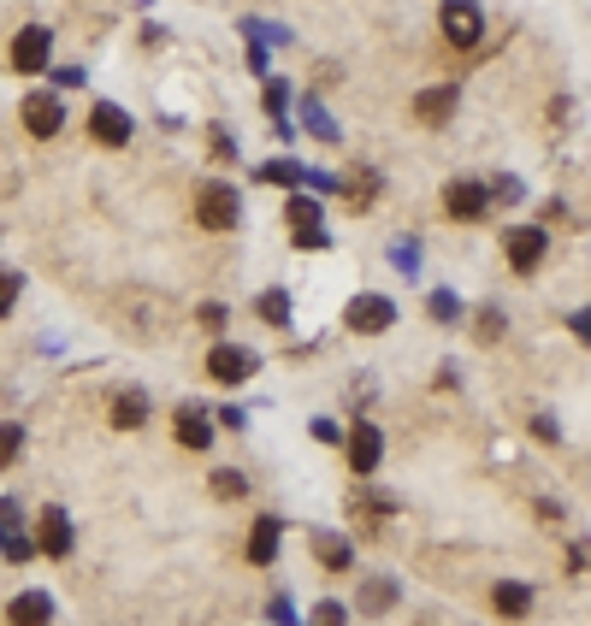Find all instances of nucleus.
<instances>
[{
  "label": "nucleus",
  "instance_id": "423d86ee",
  "mask_svg": "<svg viewBox=\"0 0 591 626\" xmlns=\"http://www.w3.org/2000/svg\"><path fill=\"white\" fill-rule=\"evenodd\" d=\"M24 130L36 136V142H54L60 130H66V101L60 95H24Z\"/></svg>",
  "mask_w": 591,
  "mask_h": 626
},
{
  "label": "nucleus",
  "instance_id": "ddd939ff",
  "mask_svg": "<svg viewBox=\"0 0 591 626\" xmlns=\"http://www.w3.org/2000/svg\"><path fill=\"white\" fill-rule=\"evenodd\" d=\"M491 609H497V621H526V615H532V585H521V579H497Z\"/></svg>",
  "mask_w": 591,
  "mask_h": 626
},
{
  "label": "nucleus",
  "instance_id": "ea45409f",
  "mask_svg": "<svg viewBox=\"0 0 591 626\" xmlns=\"http://www.w3.org/2000/svg\"><path fill=\"white\" fill-rule=\"evenodd\" d=\"M314 438H320V443H337V420H314Z\"/></svg>",
  "mask_w": 591,
  "mask_h": 626
},
{
  "label": "nucleus",
  "instance_id": "39448f33",
  "mask_svg": "<svg viewBox=\"0 0 591 626\" xmlns=\"http://www.w3.org/2000/svg\"><path fill=\"white\" fill-rule=\"evenodd\" d=\"M503 249H509V266L532 278L538 266H544V254H550V237H544V225H515L509 237H503Z\"/></svg>",
  "mask_w": 591,
  "mask_h": 626
},
{
  "label": "nucleus",
  "instance_id": "4be33fe9",
  "mask_svg": "<svg viewBox=\"0 0 591 626\" xmlns=\"http://www.w3.org/2000/svg\"><path fill=\"white\" fill-rule=\"evenodd\" d=\"M255 313H261L266 325H278V331H284V325H290V296H284V290H266L261 302H255Z\"/></svg>",
  "mask_w": 591,
  "mask_h": 626
},
{
  "label": "nucleus",
  "instance_id": "393cba45",
  "mask_svg": "<svg viewBox=\"0 0 591 626\" xmlns=\"http://www.w3.org/2000/svg\"><path fill=\"white\" fill-rule=\"evenodd\" d=\"M509 331V319H503V308H479V319H473V337L479 343H497Z\"/></svg>",
  "mask_w": 591,
  "mask_h": 626
},
{
  "label": "nucleus",
  "instance_id": "1a4fd4ad",
  "mask_svg": "<svg viewBox=\"0 0 591 626\" xmlns=\"http://www.w3.org/2000/svg\"><path fill=\"white\" fill-rule=\"evenodd\" d=\"M48 60H54V36H48L42 24H24V30L12 36V65H18V71H48Z\"/></svg>",
  "mask_w": 591,
  "mask_h": 626
},
{
  "label": "nucleus",
  "instance_id": "f704fd0d",
  "mask_svg": "<svg viewBox=\"0 0 591 626\" xmlns=\"http://www.w3.org/2000/svg\"><path fill=\"white\" fill-rule=\"evenodd\" d=\"M284 101H290V89L284 83H266V113H284Z\"/></svg>",
  "mask_w": 591,
  "mask_h": 626
},
{
  "label": "nucleus",
  "instance_id": "72a5a7b5",
  "mask_svg": "<svg viewBox=\"0 0 591 626\" xmlns=\"http://www.w3.org/2000/svg\"><path fill=\"white\" fill-rule=\"evenodd\" d=\"M290 243H296V249H326L331 237H326V231H320V225H314V231H296Z\"/></svg>",
  "mask_w": 591,
  "mask_h": 626
},
{
  "label": "nucleus",
  "instance_id": "9d476101",
  "mask_svg": "<svg viewBox=\"0 0 591 626\" xmlns=\"http://www.w3.org/2000/svg\"><path fill=\"white\" fill-rule=\"evenodd\" d=\"M414 119H420V125H450V119H456V89H450V83H432V89H420V95H414Z\"/></svg>",
  "mask_w": 591,
  "mask_h": 626
},
{
  "label": "nucleus",
  "instance_id": "6e6552de",
  "mask_svg": "<svg viewBox=\"0 0 591 626\" xmlns=\"http://www.w3.org/2000/svg\"><path fill=\"white\" fill-rule=\"evenodd\" d=\"M131 113H125V107H113V101H95V107H89V136H95V142H101V148H125V142H131Z\"/></svg>",
  "mask_w": 591,
  "mask_h": 626
},
{
  "label": "nucleus",
  "instance_id": "2eb2a0df",
  "mask_svg": "<svg viewBox=\"0 0 591 626\" xmlns=\"http://www.w3.org/2000/svg\"><path fill=\"white\" fill-rule=\"evenodd\" d=\"M178 443L184 449H213V420H207L201 402H184L178 408Z\"/></svg>",
  "mask_w": 591,
  "mask_h": 626
},
{
  "label": "nucleus",
  "instance_id": "aec40b11",
  "mask_svg": "<svg viewBox=\"0 0 591 626\" xmlns=\"http://www.w3.org/2000/svg\"><path fill=\"white\" fill-rule=\"evenodd\" d=\"M396 597H402L396 579H367V585H361V609H367V615H385Z\"/></svg>",
  "mask_w": 591,
  "mask_h": 626
},
{
  "label": "nucleus",
  "instance_id": "4c0bfd02",
  "mask_svg": "<svg viewBox=\"0 0 591 626\" xmlns=\"http://www.w3.org/2000/svg\"><path fill=\"white\" fill-rule=\"evenodd\" d=\"M213 154H219V160H231V154H237V142H231L225 130H213Z\"/></svg>",
  "mask_w": 591,
  "mask_h": 626
},
{
  "label": "nucleus",
  "instance_id": "b1692460",
  "mask_svg": "<svg viewBox=\"0 0 591 626\" xmlns=\"http://www.w3.org/2000/svg\"><path fill=\"white\" fill-rule=\"evenodd\" d=\"M373 195H379V178H373V172H361V178H349V184H343V201H349L355 213H361V207H373Z\"/></svg>",
  "mask_w": 591,
  "mask_h": 626
},
{
  "label": "nucleus",
  "instance_id": "f03ea898",
  "mask_svg": "<svg viewBox=\"0 0 591 626\" xmlns=\"http://www.w3.org/2000/svg\"><path fill=\"white\" fill-rule=\"evenodd\" d=\"M438 24H444V42L461 48V54H473L479 36H485V12H479V0H444Z\"/></svg>",
  "mask_w": 591,
  "mask_h": 626
},
{
  "label": "nucleus",
  "instance_id": "a211bd4d",
  "mask_svg": "<svg viewBox=\"0 0 591 626\" xmlns=\"http://www.w3.org/2000/svg\"><path fill=\"white\" fill-rule=\"evenodd\" d=\"M314 556L326 573H349L355 567V550H349V538H331V532H314Z\"/></svg>",
  "mask_w": 591,
  "mask_h": 626
},
{
  "label": "nucleus",
  "instance_id": "f257e3e1",
  "mask_svg": "<svg viewBox=\"0 0 591 626\" xmlns=\"http://www.w3.org/2000/svg\"><path fill=\"white\" fill-rule=\"evenodd\" d=\"M255 373H261V355H255V349H243V343H213V349H207V378H213V384L237 390V384H249Z\"/></svg>",
  "mask_w": 591,
  "mask_h": 626
},
{
  "label": "nucleus",
  "instance_id": "a878e982",
  "mask_svg": "<svg viewBox=\"0 0 591 626\" xmlns=\"http://www.w3.org/2000/svg\"><path fill=\"white\" fill-rule=\"evenodd\" d=\"M290 225L296 231H314L320 225V201L314 195H290Z\"/></svg>",
  "mask_w": 591,
  "mask_h": 626
},
{
  "label": "nucleus",
  "instance_id": "e433bc0d",
  "mask_svg": "<svg viewBox=\"0 0 591 626\" xmlns=\"http://www.w3.org/2000/svg\"><path fill=\"white\" fill-rule=\"evenodd\" d=\"M54 83H60V89H77V83H83V71H77V65H60V71H54Z\"/></svg>",
  "mask_w": 591,
  "mask_h": 626
},
{
  "label": "nucleus",
  "instance_id": "7c9ffc66",
  "mask_svg": "<svg viewBox=\"0 0 591 626\" xmlns=\"http://www.w3.org/2000/svg\"><path fill=\"white\" fill-rule=\"evenodd\" d=\"M491 195H497L503 207H515V201L526 195V184H521V178H497V184H491Z\"/></svg>",
  "mask_w": 591,
  "mask_h": 626
},
{
  "label": "nucleus",
  "instance_id": "f8f14e48",
  "mask_svg": "<svg viewBox=\"0 0 591 626\" xmlns=\"http://www.w3.org/2000/svg\"><path fill=\"white\" fill-rule=\"evenodd\" d=\"M6 621L12 626H54V597L48 591H18L6 603Z\"/></svg>",
  "mask_w": 591,
  "mask_h": 626
},
{
  "label": "nucleus",
  "instance_id": "dca6fc26",
  "mask_svg": "<svg viewBox=\"0 0 591 626\" xmlns=\"http://www.w3.org/2000/svg\"><path fill=\"white\" fill-rule=\"evenodd\" d=\"M278 538H284V520L261 514V520H255V532H249V562L272 567V562H278Z\"/></svg>",
  "mask_w": 591,
  "mask_h": 626
},
{
  "label": "nucleus",
  "instance_id": "473e14b6",
  "mask_svg": "<svg viewBox=\"0 0 591 626\" xmlns=\"http://www.w3.org/2000/svg\"><path fill=\"white\" fill-rule=\"evenodd\" d=\"M349 508H361V514H396L391 497H349Z\"/></svg>",
  "mask_w": 591,
  "mask_h": 626
},
{
  "label": "nucleus",
  "instance_id": "412c9836",
  "mask_svg": "<svg viewBox=\"0 0 591 626\" xmlns=\"http://www.w3.org/2000/svg\"><path fill=\"white\" fill-rule=\"evenodd\" d=\"M207 491H213V497H219V502H237V497H243V491H249V479H243L237 467H219V473L207 479Z\"/></svg>",
  "mask_w": 591,
  "mask_h": 626
},
{
  "label": "nucleus",
  "instance_id": "0eeeda50",
  "mask_svg": "<svg viewBox=\"0 0 591 626\" xmlns=\"http://www.w3.org/2000/svg\"><path fill=\"white\" fill-rule=\"evenodd\" d=\"M343 449H349L355 479H373V473H379V455H385V438H379V426H373V420H355V426H349V438H343Z\"/></svg>",
  "mask_w": 591,
  "mask_h": 626
},
{
  "label": "nucleus",
  "instance_id": "2f4dec72",
  "mask_svg": "<svg viewBox=\"0 0 591 626\" xmlns=\"http://www.w3.org/2000/svg\"><path fill=\"white\" fill-rule=\"evenodd\" d=\"M201 325H207V331H225V319H231V313H225V302H201V313H196Z\"/></svg>",
  "mask_w": 591,
  "mask_h": 626
},
{
  "label": "nucleus",
  "instance_id": "7ed1b4c3",
  "mask_svg": "<svg viewBox=\"0 0 591 626\" xmlns=\"http://www.w3.org/2000/svg\"><path fill=\"white\" fill-rule=\"evenodd\" d=\"M196 219L207 225V231H237V219H243V201H237V189L231 184H201L196 195Z\"/></svg>",
  "mask_w": 591,
  "mask_h": 626
},
{
  "label": "nucleus",
  "instance_id": "58836bf2",
  "mask_svg": "<svg viewBox=\"0 0 591 626\" xmlns=\"http://www.w3.org/2000/svg\"><path fill=\"white\" fill-rule=\"evenodd\" d=\"M532 438H544V443H556V420H544V414H538V420H532Z\"/></svg>",
  "mask_w": 591,
  "mask_h": 626
},
{
  "label": "nucleus",
  "instance_id": "c756f323",
  "mask_svg": "<svg viewBox=\"0 0 591 626\" xmlns=\"http://www.w3.org/2000/svg\"><path fill=\"white\" fill-rule=\"evenodd\" d=\"M18 290H24V278L18 272H0V319L18 308Z\"/></svg>",
  "mask_w": 591,
  "mask_h": 626
},
{
  "label": "nucleus",
  "instance_id": "20e7f679",
  "mask_svg": "<svg viewBox=\"0 0 591 626\" xmlns=\"http://www.w3.org/2000/svg\"><path fill=\"white\" fill-rule=\"evenodd\" d=\"M343 325H349L355 337H385L396 325V302L391 296H355V302L343 308Z\"/></svg>",
  "mask_w": 591,
  "mask_h": 626
},
{
  "label": "nucleus",
  "instance_id": "f3484780",
  "mask_svg": "<svg viewBox=\"0 0 591 626\" xmlns=\"http://www.w3.org/2000/svg\"><path fill=\"white\" fill-rule=\"evenodd\" d=\"M107 420H113L119 432L148 426V396H142V390H119V396H113V408H107Z\"/></svg>",
  "mask_w": 591,
  "mask_h": 626
},
{
  "label": "nucleus",
  "instance_id": "c85d7f7f",
  "mask_svg": "<svg viewBox=\"0 0 591 626\" xmlns=\"http://www.w3.org/2000/svg\"><path fill=\"white\" fill-rule=\"evenodd\" d=\"M0 550H6V562H12V567H24L30 556H36V544H30V538H18V532H6V544H0Z\"/></svg>",
  "mask_w": 591,
  "mask_h": 626
},
{
  "label": "nucleus",
  "instance_id": "4468645a",
  "mask_svg": "<svg viewBox=\"0 0 591 626\" xmlns=\"http://www.w3.org/2000/svg\"><path fill=\"white\" fill-rule=\"evenodd\" d=\"M42 556H54V562H66L71 556V514L66 508H42V544H36Z\"/></svg>",
  "mask_w": 591,
  "mask_h": 626
},
{
  "label": "nucleus",
  "instance_id": "cd10ccee",
  "mask_svg": "<svg viewBox=\"0 0 591 626\" xmlns=\"http://www.w3.org/2000/svg\"><path fill=\"white\" fill-rule=\"evenodd\" d=\"M308 626H349V609H343V603H314Z\"/></svg>",
  "mask_w": 591,
  "mask_h": 626
},
{
  "label": "nucleus",
  "instance_id": "9b49d317",
  "mask_svg": "<svg viewBox=\"0 0 591 626\" xmlns=\"http://www.w3.org/2000/svg\"><path fill=\"white\" fill-rule=\"evenodd\" d=\"M485 207H491V189H485V184H467V178H456V184L444 189V213H450V219H479Z\"/></svg>",
  "mask_w": 591,
  "mask_h": 626
},
{
  "label": "nucleus",
  "instance_id": "6ab92c4d",
  "mask_svg": "<svg viewBox=\"0 0 591 626\" xmlns=\"http://www.w3.org/2000/svg\"><path fill=\"white\" fill-rule=\"evenodd\" d=\"M255 178L261 184H278V189H296V184H308V166H296V160H261Z\"/></svg>",
  "mask_w": 591,
  "mask_h": 626
},
{
  "label": "nucleus",
  "instance_id": "c9c22d12",
  "mask_svg": "<svg viewBox=\"0 0 591 626\" xmlns=\"http://www.w3.org/2000/svg\"><path fill=\"white\" fill-rule=\"evenodd\" d=\"M568 325H574V337H580V343H586V349H591V308H586V313H574Z\"/></svg>",
  "mask_w": 591,
  "mask_h": 626
},
{
  "label": "nucleus",
  "instance_id": "5701e85b",
  "mask_svg": "<svg viewBox=\"0 0 591 626\" xmlns=\"http://www.w3.org/2000/svg\"><path fill=\"white\" fill-rule=\"evenodd\" d=\"M18 455H24V426H18V420H0V473H6Z\"/></svg>",
  "mask_w": 591,
  "mask_h": 626
},
{
  "label": "nucleus",
  "instance_id": "bb28decb",
  "mask_svg": "<svg viewBox=\"0 0 591 626\" xmlns=\"http://www.w3.org/2000/svg\"><path fill=\"white\" fill-rule=\"evenodd\" d=\"M426 313H432V319H444V325H450V319H461L456 290H432V302H426Z\"/></svg>",
  "mask_w": 591,
  "mask_h": 626
}]
</instances>
